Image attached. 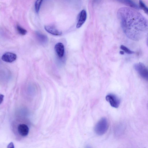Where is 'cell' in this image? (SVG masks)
<instances>
[{"label":"cell","mask_w":148,"mask_h":148,"mask_svg":"<svg viewBox=\"0 0 148 148\" xmlns=\"http://www.w3.org/2000/svg\"><path fill=\"white\" fill-rule=\"evenodd\" d=\"M16 55L13 53L8 52L4 54L1 57L2 60L4 61L11 63L16 60Z\"/></svg>","instance_id":"cell-5"},{"label":"cell","mask_w":148,"mask_h":148,"mask_svg":"<svg viewBox=\"0 0 148 148\" xmlns=\"http://www.w3.org/2000/svg\"><path fill=\"white\" fill-rule=\"evenodd\" d=\"M4 96L2 94H0V104L2 103L3 100Z\"/></svg>","instance_id":"cell-17"},{"label":"cell","mask_w":148,"mask_h":148,"mask_svg":"<svg viewBox=\"0 0 148 148\" xmlns=\"http://www.w3.org/2000/svg\"><path fill=\"white\" fill-rule=\"evenodd\" d=\"M36 35L38 40L41 44L45 45L47 43L48 39L46 36L39 32H36Z\"/></svg>","instance_id":"cell-10"},{"label":"cell","mask_w":148,"mask_h":148,"mask_svg":"<svg viewBox=\"0 0 148 148\" xmlns=\"http://www.w3.org/2000/svg\"><path fill=\"white\" fill-rule=\"evenodd\" d=\"M139 8L142 9L147 14L148 12V9L146 5L141 0H139Z\"/></svg>","instance_id":"cell-14"},{"label":"cell","mask_w":148,"mask_h":148,"mask_svg":"<svg viewBox=\"0 0 148 148\" xmlns=\"http://www.w3.org/2000/svg\"><path fill=\"white\" fill-rule=\"evenodd\" d=\"M120 53L121 54H124V52L123 51H121L120 52Z\"/></svg>","instance_id":"cell-18"},{"label":"cell","mask_w":148,"mask_h":148,"mask_svg":"<svg viewBox=\"0 0 148 148\" xmlns=\"http://www.w3.org/2000/svg\"><path fill=\"white\" fill-rule=\"evenodd\" d=\"M55 51L59 58H62L64 54V48L63 44L61 42H58L54 47Z\"/></svg>","instance_id":"cell-6"},{"label":"cell","mask_w":148,"mask_h":148,"mask_svg":"<svg viewBox=\"0 0 148 148\" xmlns=\"http://www.w3.org/2000/svg\"><path fill=\"white\" fill-rule=\"evenodd\" d=\"M106 99L111 106L114 108H118L120 104V99L114 94H110L106 96Z\"/></svg>","instance_id":"cell-4"},{"label":"cell","mask_w":148,"mask_h":148,"mask_svg":"<svg viewBox=\"0 0 148 148\" xmlns=\"http://www.w3.org/2000/svg\"><path fill=\"white\" fill-rule=\"evenodd\" d=\"M18 130L19 134L23 136H26L28 134L29 128L27 125L24 124L19 125Z\"/></svg>","instance_id":"cell-8"},{"label":"cell","mask_w":148,"mask_h":148,"mask_svg":"<svg viewBox=\"0 0 148 148\" xmlns=\"http://www.w3.org/2000/svg\"><path fill=\"white\" fill-rule=\"evenodd\" d=\"M16 29L19 34L22 35H25L27 33V31L18 25H16Z\"/></svg>","instance_id":"cell-12"},{"label":"cell","mask_w":148,"mask_h":148,"mask_svg":"<svg viewBox=\"0 0 148 148\" xmlns=\"http://www.w3.org/2000/svg\"><path fill=\"white\" fill-rule=\"evenodd\" d=\"M87 14L84 10H82L80 12L78 22L76 25V27L79 28L84 24L86 21Z\"/></svg>","instance_id":"cell-7"},{"label":"cell","mask_w":148,"mask_h":148,"mask_svg":"<svg viewBox=\"0 0 148 148\" xmlns=\"http://www.w3.org/2000/svg\"><path fill=\"white\" fill-rule=\"evenodd\" d=\"M117 15L123 31L129 38L138 41L147 34V20L139 12L131 8L123 7L118 10Z\"/></svg>","instance_id":"cell-1"},{"label":"cell","mask_w":148,"mask_h":148,"mask_svg":"<svg viewBox=\"0 0 148 148\" xmlns=\"http://www.w3.org/2000/svg\"><path fill=\"white\" fill-rule=\"evenodd\" d=\"M43 0H37L35 4V11L38 13L39 11L41 4Z\"/></svg>","instance_id":"cell-13"},{"label":"cell","mask_w":148,"mask_h":148,"mask_svg":"<svg viewBox=\"0 0 148 148\" xmlns=\"http://www.w3.org/2000/svg\"><path fill=\"white\" fill-rule=\"evenodd\" d=\"M119 1L122 3L128 6L135 9H138L140 8L138 5L134 2L131 0H117Z\"/></svg>","instance_id":"cell-11"},{"label":"cell","mask_w":148,"mask_h":148,"mask_svg":"<svg viewBox=\"0 0 148 148\" xmlns=\"http://www.w3.org/2000/svg\"><path fill=\"white\" fill-rule=\"evenodd\" d=\"M7 148H14V146L12 142L10 143L8 145Z\"/></svg>","instance_id":"cell-16"},{"label":"cell","mask_w":148,"mask_h":148,"mask_svg":"<svg viewBox=\"0 0 148 148\" xmlns=\"http://www.w3.org/2000/svg\"><path fill=\"white\" fill-rule=\"evenodd\" d=\"M45 29L49 33L55 36H60L62 34L61 31H59L53 26H45Z\"/></svg>","instance_id":"cell-9"},{"label":"cell","mask_w":148,"mask_h":148,"mask_svg":"<svg viewBox=\"0 0 148 148\" xmlns=\"http://www.w3.org/2000/svg\"><path fill=\"white\" fill-rule=\"evenodd\" d=\"M120 48L126 53L128 54H132L134 53V51L131 50L126 46L123 45H121Z\"/></svg>","instance_id":"cell-15"},{"label":"cell","mask_w":148,"mask_h":148,"mask_svg":"<svg viewBox=\"0 0 148 148\" xmlns=\"http://www.w3.org/2000/svg\"><path fill=\"white\" fill-rule=\"evenodd\" d=\"M108 128V123L107 119L101 118L96 123L94 127L95 133L98 135H102L105 134Z\"/></svg>","instance_id":"cell-2"},{"label":"cell","mask_w":148,"mask_h":148,"mask_svg":"<svg viewBox=\"0 0 148 148\" xmlns=\"http://www.w3.org/2000/svg\"><path fill=\"white\" fill-rule=\"evenodd\" d=\"M135 70L143 78L147 80L148 77V69L141 62L134 64Z\"/></svg>","instance_id":"cell-3"}]
</instances>
